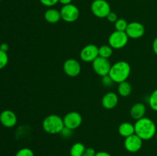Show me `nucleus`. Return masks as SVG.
<instances>
[{
  "label": "nucleus",
  "instance_id": "obj_31",
  "mask_svg": "<svg viewBox=\"0 0 157 156\" xmlns=\"http://www.w3.org/2000/svg\"><path fill=\"white\" fill-rule=\"evenodd\" d=\"M96 156H112V155L110 154V153L107 152V151H100L96 153Z\"/></svg>",
  "mask_w": 157,
  "mask_h": 156
},
{
  "label": "nucleus",
  "instance_id": "obj_22",
  "mask_svg": "<svg viewBox=\"0 0 157 156\" xmlns=\"http://www.w3.org/2000/svg\"><path fill=\"white\" fill-rule=\"evenodd\" d=\"M128 24L129 23L124 18H118L117 21L114 23V27L116 28V31L125 32Z\"/></svg>",
  "mask_w": 157,
  "mask_h": 156
},
{
  "label": "nucleus",
  "instance_id": "obj_16",
  "mask_svg": "<svg viewBox=\"0 0 157 156\" xmlns=\"http://www.w3.org/2000/svg\"><path fill=\"white\" fill-rule=\"evenodd\" d=\"M44 19L50 24H56L61 19V12L55 9H48L44 12Z\"/></svg>",
  "mask_w": 157,
  "mask_h": 156
},
{
  "label": "nucleus",
  "instance_id": "obj_33",
  "mask_svg": "<svg viewBox=\"0 0 157 156\" xmlns=\"http://www.w3.org/2000/svg\"><path fill=\"white\" fill-rule=\"evenodd\" d=\"M71 2L72 0H59V2L61 3V4H62L63 6L71 4Z\"/></svg>",
  "mask_w": 157,
  "mask_h": 156
},
{
  "label": "nucleus",
  "instance_id": "obj_15",
  "mask_svg": "<svg viewBox=\"0 0 157 156\" xmlns=\"http://www.w3.org/2000/svg\"><path fill=\"white\" fill-rule=\"evenodd\" d=\"M147 108L146 106L142 102H136L130 109V116L135 120H138L142 118L145 117Z\"/></svg>",
  "mask_w": 157,
  "mask_h": 156
},
{
  "label": "nucleus",
  "instance_id": "obj_24",
  "mask_svg": "<svg viewBox=\"0 0 157 156\" xmlns=\"http://www.w3.org/2000/svg\"><path fill=\"white\" fill-rule=\"evenodd\" d=\"M15 156H35V154L31 148H22L17 151Z\"/></svg>",
  "mask_w": 157,
  "mask_h": 156
},
{
  "label": "nucleus",
  "instance_id": "obj_3",
  "mask_svg": "<svg viewBox=\"0 0 157 156\" xmlns=\"http://www.w3.org/2000/svg\"><path fill=\"white\" fill-rule=\"evenodd\" d=\"M64 127L63 118L58 115H49L44 118L42 122V128L44 131L51 135L60 134Z\"/></svg>",
  "mask_w": 157,
  "mask_h": 156
},
{
  "label": "nucleus",
  "instance_id": "obj_17",
  "mask_svg": "<svg viewBox=\"0 0 157 156\" xmlns=\"http://www.w3.org/2000/svg\"><path fill=\"white\" fill-rule=\"evenodd\" d=\"M118 132L122 137L127 138L135 134L134 125L130 122H123L118 127Z\"/></svg>",
  "mask_w": 157,
  "mask_h": 156
},
{
  "label": "nucleus",
  "instance_id": "obj_23",
  "mask_svg": "<svg viewBox=\"0 0 157 156\" xmlns=\"http://www.w3.org/2000/svg\"><path fill=\"white\" fill-rule=\"evenodd\" d=\"M9 62V56L7 52H5L0 49V70L4 68Z\"/></svg>",
  "mask_w": 157,
  "mask_h": 156
},
{
  "label": "nucleus",
  "instance_id": "obj_18",
  "mask_svg": "<svg viewBox=\"0 0 157 156\" xmlns=\"http://www.w3.org/2000/svg\"><path fill=\"white\" fill-rule=\"evenodd\" d=\"M117 91L121 96H122V97H127V96H130L132 92L131 84L129 82H127V80L124 81L122 83H120V84H118Z\"/></svg>",
  "mask_w": 157,
  "mask_h": 156
},
{
  "label": "nucleus",
  "instance_id": "obj_9",
  "mask_svg": "<svg viewBox=\"0 0 157 156\" xmlns=\"http://www.w3.org/2000/svg\"><path fill=\"white\" fill-rule=\"evenodd\" d=\"M63 70L64 73L71 77L78 76L81 73V66L78 60L75 58H69L64 61L63 64Z\"/></svg>",
  "mask_w": 157,
  "mask_h": 156
},
{
  "label": "nucleus",
  "instance_id": "obj_1",
  "mask_svg": "<svg viewBox=\"0 0 157 156\" xmlns=\"http://www.w3.org/2000/svg\"><path fill=\"white\" fill-rule=\"evenodd\" d=\"M135 134L137 135L143 141H148L153 139L156 134V125L151 119L144 117L136 121L134 124Z\"/></svg>",
  "mask_w": 157,
  "mask_h": 156
},
{
  "label": "nucleus",
  "instance_id": "obj_12",
  "mask_svg": "<svg viewBox=\"0 0 157 156\" xmlns=\"http://www.w3.org/2000/svg\"><path fill=\"white\" fill-rule=\"evenodd\" d=\"M143 146V140L136 134L125 138L124 148L130 153H136L141 149Z\"/></svg>",
  "mask_w": 157,
  "mask_h": 156
},
{
  "label": "nucleus",
  "instance_id": "obj_6",
  "mask_svg": "<svg viewBox=\"0 0 157 156\" xmlns=\"http://www.w3.org/2000/svg\"><path fill=\"white\" fill-rule=\"evenodd\" d=\"M111 66V64H110V61L108 59L101 58L100 56H98L92 62V67H93L94 71L95 72L96 74L101 76V77L107 76L109 74Z\"/></svg>",
  "mask_w": 157,
  "mask_h": 156
},
{
  "label": "nucleus",
  "instance_id": "obj_8",
  "mask_svg": "<svg viewBox=\"0 0 157 156\" xmlns=\"http://www.w3.org/2000/svg\"><path fill=\"white\" fill-rule=\"evenodd\" d=\"M98 48L99 47L95 44H87L81 49L80 58L84 62L92 63L99 56Z\"/></svg>",
  "mask_w": 157,
  "mask_h": 156
},
{
  "label": "nucleus",
  "instance_id": "obj_34",
  "mask_svg": "<svg viewBox=\"0 0 157 156\" xmlns=\"http://www.w3.org/2000/svg\"><path fill=\"white\" fill-rule=\"evenodd\" d=\"M156 140H157V133H156Z\"/></svg>",
  "mask_w": 157,
  "mask_h": 156
},
{
  "label": "nucleus",
  "instance_id": "obj_21",
  "mask_svg": "<svg viewBox=\"0 0 157 156\" xmlns=\"http://www.w3.org/2000/svg\"><path fill=\"white\" fill-rule=\"evenodd\" d=\"M149 105L153 111L157 112V89L153 90L149 97Z\"/></svg>",
  "mask_w": 157,
  "mask_h": 156
},
{
  "label": "nucleus",
  "instance_id": "obj_7",
  "mask_svg": "<svg viewBox=\"0 0 157 156\" xmlns=\"http://www.w3.org/2000/svg\"><path fill=\"white\" fill-rule=\"evenodd\" d=\"M60 12H61V19L68 23L76 21L80 15L79 9L73 4L63 6L60 10Z\"/></svg>",
  "mask_w": 157,
  "mask_h": 156
},
{
  "label": "nucleus",
  "instance_id": "obj_4",
  "mask_svg": "<svg viewBox=\"0 0 157 156\" xmlns=\"http://www.w3.org/2000/svg\"><path fill=\"white\" fill-rule=\"evenodd\" d=\"M129 37L126 34L125 32H120V31H115L108 38L109 45L113 49L119 50L125 47L128 43Z\"/></svg>",
  "mask_w": 157,
  "mask_h": 156
},
{
  "label": "nucleus",
  "instance_id": "obj_10",
  "mask_svg": "<svg viewBox=\"0 0 157 156\" xmlns=\"http://www.w3.org/2000/svg\"><path fill=\"white\" fill-rule=\"evenodd\" d=\"M63 121H64V126L72 130H75L81 126L83 119L79 113L72 111L67 113L64 116V117L63 118Z\"/></svg>",
  "mask_w": 157,
  "mask_h": 156
},
{
  "label": "nucleus",
  "instance_id": "obj_20",
  "mask_svg": "<svg viewBox=\"0 0 157 156\" xmlns=\"http://www.w3.org/2000/svg\"><path fill=\"white\" fill-rule=\"evenodd\" d=\"M98 52L100 57L108 59L113 54V48L110 45H102L98 48Z\"/></svg>",
  "mask_w": 157,
  "mask_h": 156
},
{
  "label": "nucleus",
  "instance_id": "obj_35",
  "mask_svg": "<svg viewBox=\"0 0 157 156\" xmlns=\"http://www.w3.org/2000/svg\"><path fill=\"white\" fill-rule=\"evenodd\" d=\"M1 1H2V0H0V2H1Z\"/></svg>",
  "mask_w": 157,
  "mask_h": 156
},
{
  "label": "nucleus",
  "instance_id": "obj_5",
  "mask_svg": "<svg viewBox=\"0 0 157 156\" xmlns=\"http://www.w3.org/2000/svg\"><path fill=\"white\" fill-rule=\"evenodd\" d=\"M92 13L99 18H104L107 16L110 11V6L106 0H94L90 6Z\"/></svg>",
  "mask_w": 157,
  "mask_h": 156
},
{
  "label": "nucleus",
  "instance_id": "obj_27",
  "mask_svg": "<svg viewBox=\"0 0 157 156\" xmlns=\"http://www.w3.org/2000/svg\"><path fill=\"white\" fill-rule=\"evenodd\" d=\"M101 81H102V84H104V86H106V87H110V86H112V84L114 83L113 80H112L111 78L109 76V75H107V76H103Z\"/></svg>",
  "mask_w": 157,
  "mask_h": 156
},
{
  "label": "nucleus",
  "instance_id": "obj_26",
  "mask_svg": "<svg viewBox=\"0 0 157 156\" xmlns=\"http://www.w3.org/2000/svg\"><path fill=\"white\" fill-rule=\"evenodd\" d=\"M39 1L43 6H46V7H52L58 2H59V0H39Z\"/></svg>",
  "mask_w": 157,
  "mask_h": 156
},
{
  "label": "nucleus",
  "instance_id": "obj_29",
  "mask_svg": "<svg viewBox=\"0 0 157 156\" xmlns=\"http://www.w3.org/2000/svg\"><path fill=\"white\" fill-rule=\"evenodd\" d=\"M96 153L93 148H87L82 156H96Z\"/></svg>",
  "mask_w": 157,
  "mask_h": 156
},
{
  "label": "nucleus",
  "instance_id": "obj_11",
  "mask_svg": "<svg viewBox=\"0 0 157 156\" xmlns=\"http://www.w3.org/2000/svg\"><path fill=\"white\" fill-rule=\"evenodd\" d=\"M125 32L129 38L138 39L142 38L145 34V27L142 23L138 21H132L128 24Z\"/></svg>",
  "mask_w": 157,
  "mask_h": 156
},
{
  "label": "nucleus",
  "instance_id": "obj_14",
  "mask_svg": "<svg viewBox=\"0 0 157 156\" xmlns=\"http://www.w3.org/2000/svg\"><path fill=\"white\" fill-rule=\"evenodd\" d=\"M119 98L114 92H108L104 95L101 99V104L106 110H113L117 106Z\"/></svg>",
  "mask_w": 157,
  "mask_h": 156
},
{
  "label": "nucleus",
  "instance_id": "obj_19",
  "mask_svg": "<svg viewBox=\"0 0 157 156\" xmlns=\"http://www.w3.org/2000/svg\"><path fill=\"white\" fill-rule=\"evenodd\" d=\"M85 145L81 142H76L74 144L70 149L71 156H82L86 150Z\"/></svg>",
  "mask_w": 157,
  "mask_h": 156
},
{
  "label": "nucleus",
  "instance_id": "obj_28",
  "mask_svg": "<svg viewBox=\"0 0 157 156\" xmlns=\"http://www.w3.org/2000/svg\"><path fill=\"white\" fill-rule=\"evenodd\" d=\"M106 18L107 19V21H110V22H112V23H115L118 19L117 15V14L113 12H110V13L107 15V16L106 17Z\"/></svg>",
  "mask_w": 157,
  "mask_h": 156
},
{
  "label": "nucleus",
  "instance_id": "obj_25",
  "mask_svg": "<svg viewBox=\"0 0 157 156\" xmlns=\"http://www.w3.org/2000/svg\"><path fill=\"white\" fill-rule=\"evenodd\" d=\"M72 132H73V130L64 126V128L61 130V133H60V134H61V136H62L63 138H65V139H68V138H70L71 136H72V134H73V133H72Z\"/></svg>",
  "mask_w": 157,
  "mask_h": 156
},
{
  "label": "nucleus",
  "instance_id": "obj_32",
  "mask_svg": "<svg viewBox=\"0 0 157 156\" xmlns=\"http://www.w3.org/2000/svg\"><path fill=\"white\" fill-rule=\"evenodd\" d=\"M153 50L155 54L157 56V37L155 38L153 42Z\"/></svg>",
  "mask_w": 157,
  "mask_h": 156
},
{
  "label": "nucleus",
  "instance_id": "obj_2",
  "mask_svg": "<svg viewBox=\"0 0 157 156\" xmlns=\"http://www.w3.org/2000/svg\"><path fill=\"white\" fill-rule=\"evenodd\" d=\"M131 73L130 64L125 61H120L113 64L110 67L109 76L117 84L126 81Z\"/></svg>",
  "mask_w": 157,
  "mask_h": 156
},
{
  "label": "nucleus",
  "instance_id": "obj_30",
  "mask_svg": "<svg viewBox=\"0 0 157 156\" xmlns=\"http://www.w3.org/2000/svg\"><path fill=\"white\" fill-rule=\"evenodd\" d=\"M0 49H1L2 50H3V51L7 52L9 49V44H6V43H2V44H0Z\"/></svg>",
  "mask_w": 157,
  "mask_h": 156
},
{
  "label": "nucleus",
  "instance_id": "obj_13",
  "mask_svg": "<svg viewBox=\"0 0 157 156\" xmlns=\"http://www.w3.org/2000/svg\"><path fill=\"white\" fill-rule=\"evenodd\" d=\"M0 122L6 128H12L17 123V116L13 111L6 110L0 114Z\"/></svg>",
  "mask_w": 157,
  "mask_h": 156
}]
</instances>
